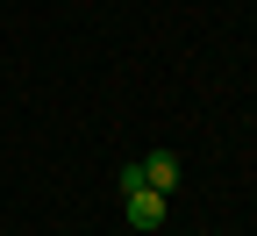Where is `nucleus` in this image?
Segmentation results:
<instances>
[{"mask_svg":"<svg viewBox=\"0 0 257 236\" xmlns=\"http://www.w3.org/2000/svg\"><path fill=\"white\" fill-rule=\"evenodd\" d=\"M121 200H128V222H136V229H165V193H157V186H136Z\"/></svg>","mask_w":257,"mask_h":236,"instance_id":"obj_1","label":"nucleus"},{"mask_svg":"<svg viewBox=\"0 0 257 236\" xmlns=\"http://www.w3.org/2000/svg\"><path fill=\"white\" fill-rule=\"evenodd\" d=\"M143 186L172 193V186H179V158H172V150H150V158H143Z\"/></svg>","mask_w":257,"mask_h":236,"instance_id":"obj_2","label":"nucleus"}]
</instances>
